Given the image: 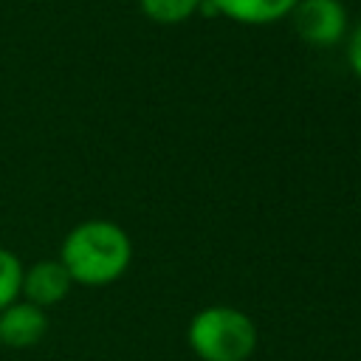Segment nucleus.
<instances>
[{
	"label": "nucleus",
	"mask_w": 361,
	"mask_h": 361,
	"mask_svg": "<svg viewBox=\"0 0 361 361\" xmlns=\"http://www.w3.org/2000/svg\"><path fill=\"white\" fill-rule=\"evenodd\" d=\"M347 62H350V71L355 73V79L361 82V23L347 34Z\"/></svg>",
	"instance_id": "1a4fd4ad"
},
{
	"label": "nucleus",
	"mask_w": 361,
	"mask_h": 361,
	"mask_svg": "<svg viewBox=\"0 0 361 361\" xmlns=\"http://www.w3.org/2000/svg\"><path fill=\"white\" fill-rule=\"evenodd\" d=\"M23 262L14 251L0 248V310L14 305L23 293Z\"/></svg>",
	"instance_id": "6e6552de"
},
{
	"label": "nucleus",
	"mask_w": 361,
	"mask_h": 361,
	"mask_svg": "<svg viewBox=\"0 0 361 361\" xmlns=\"http://www.w3.org/2000/svg\"><path fill=\"white\" fill-rule=\"evenodd\" d=\"M56 259L65 265L73 285L104 288L127 274L133 262V243L113 220H82L65 234Z\"/></svg>",
	"instance_id": "f257e3e1"
},
{
	"label": "nucleus",
	"mask_w": 361,
	"mask_h": 361,
	"mask_svg": "<svg viewBox=\"0 0 361 361\" xmlns=\"http://www.w3.org/2000/svg\"><path fill=\"white\" fill-rule=\"evenodd\" d=\"M0 353H3V344H0Z\"/></svg>",
	"instance_id": "9d476101"
},
{
	"label": "nucleus",
	"mask_w": 361,
	"mask_h": 361,
	"mask_svg": "<svg viewBox=\"0 0 361 361\" xmlns=\"http://www.w3.org/2000/svg\"><path fill=\"white\" fill-rule=\"evenodd\" d=\"M290 23L296 37L310 48H333L350 34V17L341 0H299Z\"/></svg>",
	"instance_id": "7ed1b4c3"
},
{
	"label": "nucleus",
	"mask_w": 361,
	"mask_h": 361,
	"mask_svg": "<svg viewBox=\"0 0 361 361\" xmlns=\"http://www.w3.org/2000/svg\"><path fill=\"white\" fill-rule=\"evenodd\" d=\"M200 3L203 0H138V8L158 25H178L195 17L200 11Z\"/></svg>",
	"instance_id": "0eeeda50"
},
{
	"label": "nucleus",
	"mask_w": 361,
	"mask_h": 361,
	"mask_svg": "<svg viewBox=\"0 0 361 361\" xmlns=\"http://www.w3.org/2000/svg\"><path fill=\"white\" fill-rule=\"evenodd\" d=\"M217 17H226L240 25H271L290 17L299 0H209Z\"/></svg>",
	"instance_id": "423d86ee"
},
{
	"label": "nucleus",
	"mask_w": 361,
	"mask_h": 361,
	"mask_svg": "<svg viewBox=\"0 0 361 361\" xmlns=\"http://www.w3.org/2000/svg\"><path fill=\"white\" fill-rule=\"evenodd\" d=\"M186 341L200 361H248L257 350V324L240 307L209 305L192 316Z\"/></svg>",
	"instance_id": "f03ea898"
},
{
	"label": "nucleus",
	"mask_w": 361,
	"mask_h": 361,
	"mask_svg": "<svg viewBox=\"0 0 361 361\" xmlns=\"http://www.w3.org/2000/svg\"><path fill=\"white\" fill-rule=\"evenodd\" d=\"M73 288V279L68 276L65 265L59 259H39L31 268L23 271V299L37 307H54L59 305Z\"/></svg>",
	"instance_id": "20e7f679"
},
{
	"label": "nucleus",
	"mask_w": 361,
	"mask_h": 361,
	"mask_svg": "<svg viewBox=\"0 0 361 361\" xmlns=\"http://www.w3.org/2000/svg\"><path fill=\"white\" fill-rule=\"evenodd\" d=\"M48 333V313L25 299L0 310V344L11 350L34 347Z\"/></svg>",
	"instance_id": "39448f33"
}]
</instances>
